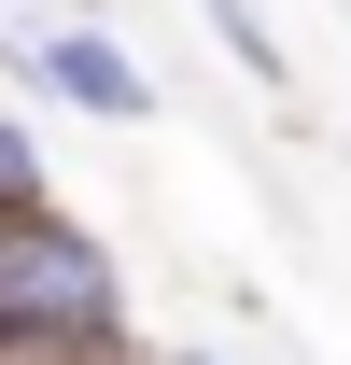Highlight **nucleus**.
<instances>
[{
  "instance_id": "obj_1",
  "label": "nucleus",
  "mask_w": 351,
  "mask_h": 365,
  "mask_svg": "<svg viewBox=\"0 0 351 365\" xmlns=\"http://www.w3.org/2000/svg\"><path fill=\"white\" fill-rule=\"evenodd\" d=\"M29 323H127V281H113V253H98L71 211H14L0 225V337H29Z\"/></svg>"
},
{
  "instance_id": "obj_2",
  "label": "nucleus",
  "mask_w": 351,
  "mask_h": 365,
  "mask_svg": "<svg viewBox=\"0 0 351 365\" xmlns=\"http://www.w3.org/2000/svg\"><path fill=\"white\" fill-rule=\"evenodd\" d=\"M0 43L29 56V71H43L56 98H85L98 127H141V113H155V71H141V56L113 43L98 14H43V29H0Z\"/></svg>"
},
{
  "instance_id": "obj_3",
  "label": "nucleus",
  "mask_w": 351,
  "mask_h": 365,
  "mask_svg": "<svg viewBox=\"0 0 351 365\" xmlns=\"http://www.w3.org/2000/svg\"><path fill=\"white\" fill-rule=\"evenodd\" d=\"M197 29H211V43L239 56V71H253V85H295V56H281V29H267L253 0H197Z\"/></svg>"
},
{
  "instance_id": "obj_4",
  "label": "nucleus",
  "mask_w": 351,
  "mask_h": 365,
  "mask_svg": "<svg viewBox=\"0 0 351 365\" xmlns=\"http://www.w3.org/2000/svg\"><path fill=\"white\" fill-rule=\"evenodd\" d=\"M0 211H43V169H29V127L0 113Z\"/></svg>"
},
{
  "instance_id": "obj_5",
  "label": "nucleus",
  "mask_w": 351,
  "mask_h": 365,
  "mask_svg": "<svg viewBox=\"0 0 351 365\" xmlns=\"http://www.w3.org/2000/svg\"><path fill=\"white\" fill-rule=\"evenodd\" d=\"M43 14H98V0H43Z\"/></svg>"
},
{
  "instance_id": "obj_6",
  "label": "nucleus",
  "mask_w": 351,
  "mask_h": 365,
  "mask_svg": "<svg viewBox=\"0 0 351 365\" xmlns=\"http://www.w3.org/2000/svg\"><path fill=\"white\" fill-rule=\"evenodd\" d=\"M197 365H225V351H197Z\"/></svg>"
}]
</instances>
